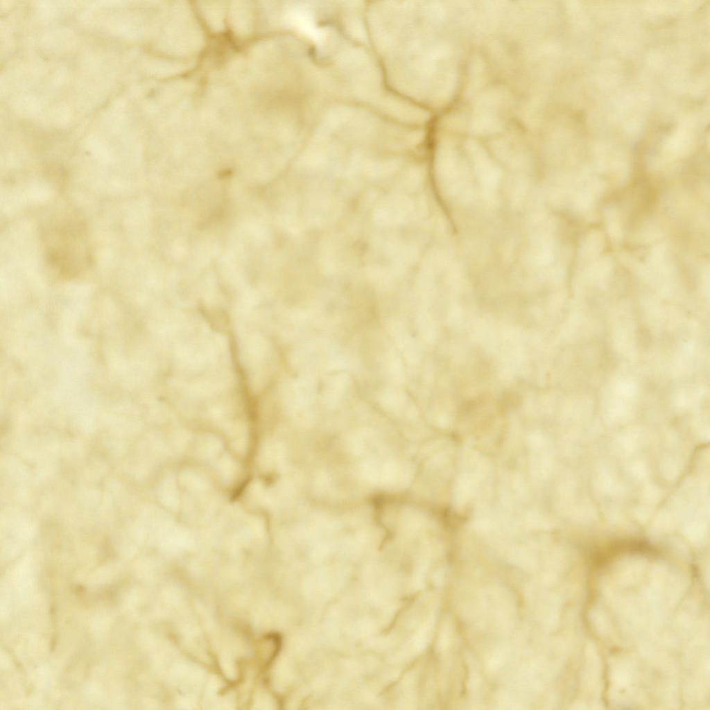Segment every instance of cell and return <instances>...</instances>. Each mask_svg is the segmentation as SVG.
<instances>
[{
    "label": "cell",
    "mask_w": 710,
    "mask_h": 710,
    "mask_svg": "<svg viewBox=\"0 0 710 710\" xmlns=\"http://www.w3.org/2000/svg\"><path fill=\"white\" fill-rule=\"evenodd\" d=\"M43 236L48 264L61 276L73 277L90 266L87 232L82 221L56 223L44 231Z\"/></svg>",
    "instance_id": "6da1fadb"
}]
</instances>
